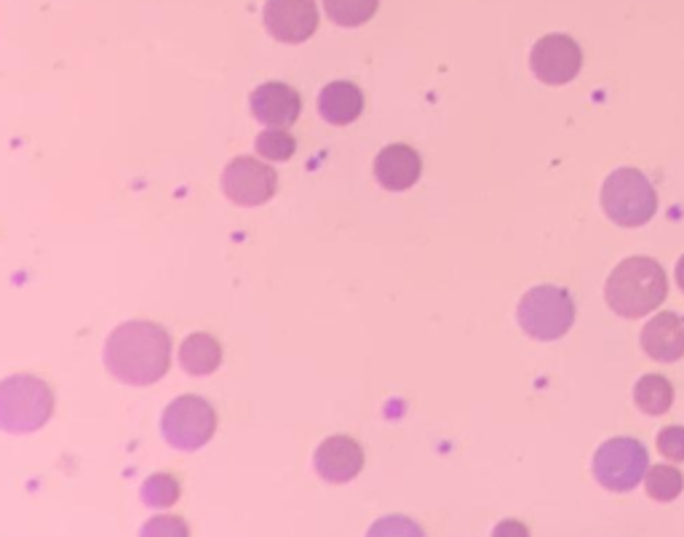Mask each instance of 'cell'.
Returning <instances> with one entry per match:
<instances>
[{"label":"cell","mask_w":684,"mask_h":537,"mask_svg":"<svg viewBox=\"0 0 684 537\" xmlns=\"http://www.w3.org/2000/svg\"><path fill=\"white\" fill-rule=\"evenodd\" d=\"M252 116L265 126H278V129H287L292 126L302 113V100L287 83H263L257 86L250 96Z\"/></svg>","instance_id":"obj_12"},{"label":"cell","mask_w":684,"mask_h":537,"mask_svg":"<svg viewBox=\"0 0 684 537\" xmlns=\"http://www.w3.org/2000/svg\"><path fill=\"white\" fill-rule=\"evenodd\" d=\"M179 500V485L172 476L159 474L150 476L142 485V503L150 505V509H172Z\"/></svg>","instance_id":"obj_21"},{"label":"cell","mask_w":684,"mask_h":537,"mask_svg":"<svg viewBox=\"0 0 684 537\" xmlns=\"http://www.w3.org/2000/svg\"><path fill=\"white\" fill-rule=\"evenodd\" d=\"M105 366L115 380L135 388L159 383L172 366V340L161 324L126 322L105 342Z\"/></svg>","instance_id":"obj_1"},{"label":"cell","mask_w":684,"mask_h":537,"mask_svg":"<svg viewBox=\"0 0 684 537\" xmlns=\"http://www.w3.org/2000/svg\"><path fill=\"white\" fill-rule=\"evenodd\" d=\"M265 30L281 44H305L318 30L316 0H268L263 9Z\"/></svg>","instance_id":"obj_10"},{"label":"cell","mask_w":684,"mask_h":537,"mask_svg":"<svg viewBox=\"0 0 684 537\" xmlns=\"http://www.w3.org/2000/svg\"><path fill=\"white\" fill-rule=\"evenodd\" d=\"M318 113L326 124L348 126L364 113V92L350 81H332L321 89Z\"/></svg>","instance_id":"obj_15"},{"label":"cell","mask_w":684,"mask_h":537,"mask_svg":"<svg viewBox=\"0 0 684 537\" xmlns=\"http://www.w3.org/2000/svg\"><path fill=\"white\" fill-rule=\"evenodd\" d=\"M254 148H257V153L268 161H289L294 155L297 142L287 129L270 126V129H265L263 135L257 137Z\"/></svg>","instance_id":"obj_20"},{"label":"cell","mask_w":684,"mask_h":537,"mask_svg":"<svg viewBox=\"0 0 684 537\" xmlns=\"http://www.w3.org/2000/svg\"><path fill=\"white\" fill-rule=\"evenodd\" d=\"M517 322L526 337L537 342L561 340L575 324V303L567 289L541 283L524 294L517 307Z\"/></svg>","instance_id":"obj_5"},{"label":"cell","mask_w":684,"mask_h":537,"mask_svg":"<svg viewBox=\"0 0 684 537\" xmlns=\"http://www.w3.org/2000/svg\"><path fill=\"white\" fill-rule=\"evenodd\" d=\"M658 452L671 463H684V425H669L658 433Z\"/></svg>","instance_id":"obj_22"},{"label":"cell","mask_w":684,"mask_h":537,"mask_svg":"<svg viewBox=\"0 0 684 537\" xmlns=\"http://www.w3.org/2000/svg\"><path fill=\"white\" fill-rule=\"evenodd\" d=\"M674 276H676V287H680L682 292H684V255L680 257V262H676V273Z\"/></svg>","instance_id":"obj_24"},{"label":"cell","mask_w":684,"mask_h":537,"mask_svg":"<svg viewBox=\"0 0 684 537\" xmlns=\"http://www.w3.org/2000/svg\"><path fill=\"white\" fill-rule=\"evenodd\" d=\"M222 364V346L217 337L206 335V331H196L179 346V366L193 377H206L215 374Z\"/></svg>","instance_id":"obj_16"},{"label":"cell","mask_w":684,"mask_h":537,"mask_svg":"<svg viewBox=\"0 0 684 537\" xmlns=\"http://www.w3.org/2000/svg\"><path fill=\"white\" fill-rule=\"evenodd\" d=\"M422 174V161L417 155L415 148L409 144H389L385 150H380L378 159H374V179L391 192H404L420 179Z\"/></svg>","instance_id":"obj_13"},{"label":"cell","mask_w":684,"mask_h":537,"mask_svg":"<svg viewBox=\"0 0 684 537\" xmlns=\"http://www.w3.org/2000/svg\"><path fill=\"white\" fill-rule=\"evenodd\" d=\"M645 487L652 500H658V503H671V500L680 498L684 490V476L680 468L652 466L645 476Z\"/></svg>","instance_id":"obj_19"},{"label":"cell","mask_w":684,"mask_h":537,"mask_svg":"<svg viewBox=\"0 0 684 537\" xmlns=\"http://www.w3.org/2000/svg\"><path fill=\"white\" fill-rule=\"evenodd\" d=\"M604 297L621 318H641L669 297V279L658 259L628 257L610 273Z\"/></svg>","instance_id":"obj_2"},{"label":"cell","mask_w":684,"mask_h":537,"mask_svg":"<svg viewBox=\"0 0 684 537\" xmlns=\"http://www.w3.org/2000/svg\"><path fill=\"white\" fill-rule=\"evenodd\" d=\"M634 404L639 407V412L650 415V418H661L674 404V385L663 374H645L634 385Z\"/></svg>","instance_id":"obj_17"},{"label":"cell","mask_w":684,"mask_h":537,"mask_svg":"<svg viewBox=\"0 0 684 537\" xmlns=\"http://www.w3.org/2000/svg\"><path fill=\"white\" fill-rule=\"evenodd\" d=\"M217 431V412L201 396H179L163 409L161 433L179 452H198Z\"/></svg>","instance_id":"obj_7"},{"label":"cell","mask_w":684,"mask_h":537,"mask_svg":"<svg viewBox=\"0 0 684 537\" xmlns=\"http://www.w3.org/2000/svg\"><path fill=\"white\" fill-rule=\"evenodd\" d=\"M142 535H187V527L179 518H155V522L144 524Z\"/></svg>","instance_id":"obj_23"},{"label":"cell","mask_w":684,"mask_h":537,"mask_svg":"<svg viewBox=\"0 0 684 537\" xmlns=\"http://www.w3.org/2000/svg\"><path fill=\"white\" fill-rule=\"evenodd\" d=\"M276 168L252 159V155H239L222 172V190L239 207H263L276 196Z\"/></svg>","instance_id":"obj_8"},{"label":"cell","mask_w":684,"mask_h":537,"mask_svg":"<svg viewBox=\"0 0 684 537\" xmlns=\"http://www.w3.org/2000/svg\"><path fill=\"white\" fill-rule=\"evenodd\" d=\"M313 468L329 485H348L364 468V450L350 436H329L313 455Z\"/></svg>","instance_id":"obj_11"},{"label":"cell","mask_w":684,"mask_h":537,"mask_svg":"<svg viewBox=\"0 0 684 537\" xmlns=\"http://www.w3.org/2000/svg\"><path fill=\"white\" fill-rule=\"evenodd\" d=\"M641 351L661 364L680 361L684 355V318L671 311L650 318L641 329Z\"/></svg>","instance_id":"obj_14"},{"label":"cell","mask_w":684,"mask_h":537,"mask_svg":"<svg viewBox=\"0 0 684 537\" xmlns=\"http://www.w3.org/2000/svg\"><path fill=\"white\" fill-rule=\"evenodd\" d=\"M54 394L33 374H11L0 385V425L9 433H35L51 420Z\"/></svg>","instance_id":"obj_3"},{"label":"cell","mask_w":684,"mask_h":537,"mask_svg":"<svg viewBox=\"0 0 684 537\" xmlns=\"http://www.w3.org/2000/svg\"><path fill=\"white\" fill-rule=\"evenodd\" d=\"M650 470V455L639 439L615 436L596 450L591 463L593 479L610 492H631Z\"/></svg>","instance_id":"obj_6"},{"label":"cell","mask_w":684,"mask_h":537,"mask_svg":"<svg viewBox=\"0 0 684 537\" xmlns=\"http://www.w3.org/2000/svg\"><path fill=\"white\" fill-rule=\"evenodd\" d=\"M602 209L615 225L641 227L656 217L658 192L639 168H615L602 185Z\"/></svg>","instance_id":"obj_4"},{"label":"cell","mask_w":684,"mask_h":537,"mask_svg":"<svg viewBox=\"0 0 684 537\" xmlns=\"http://www.w3.org/2000/svg\"><path fill=\"white\" fill-rule=\"evenodd\" d=\"M329 20L340 27H361L374 16L380 0H321Z\"/></svg>","instance_id":"obj_18"},{"label":"cell","mask_w":684,"mask_h":537,"mask_svg":"<svg viewBox=\"0 0 684 537\" xmlns=\"http://www.w3.org/2000/svg\"><path fill=\"white\" fill-rule=\"evenodd\" d=\"M530 68L541 83L565 86V83L575 81L580 68H583V51H580L578 40H572L570 35H546V38H541L532 46Z\"/></svg>","instance_id":"obj_9"}]
</instances>
